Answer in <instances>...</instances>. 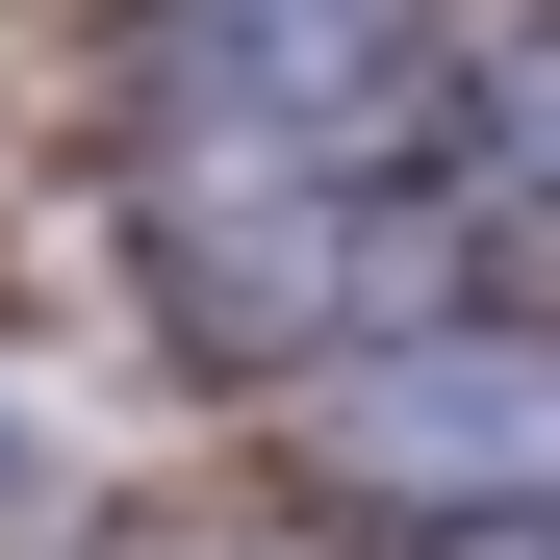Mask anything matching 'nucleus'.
I'll return each instance as SVG.
<instances>
[{"instance_id":"obj_1","label":"nucleus","mask_w":560,"mask_h":560,"mask_svg":"<svg viewBox=\"0 0 560 560\" xmlns=\"http://www.w3.org/2000/svg\"><path fill=\"white\" fill-rule=\"evenodd\" d=\"M408 51H433V0H153L178 178H357L408 128Z\"/></svg>"},{"instance_id":"obj_2","label":"nucleus","mask_w":560,"mask_h":560,"mask_svg":"<svg viewBox=\"0 0 560 560\" xmlns=\"http://www.w3.org/2000/svg\"><path fill=\"white\" fill-rule=\"evenodd\" d=\"M331 458L408 510H560V357L535 331H408L331 383Z\"/></svg>"},{"instance_id":"obj_3","label":"nucleus","mask_w":560,"mask_h":560,"mask_svg":"<svg viewBox=\"0 0 560 560\" xmlns=\"http://www.w3.org/2000/svg\"><path fill=\"white\" fill-rule=\"evenodd\" d=\"M0 510H26V408H0Z\"/></svg>"}]
</instances>
